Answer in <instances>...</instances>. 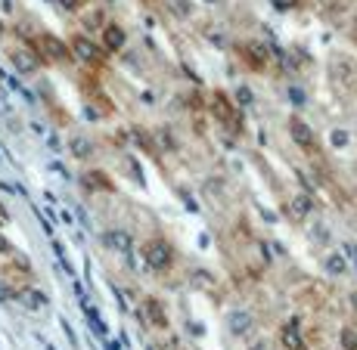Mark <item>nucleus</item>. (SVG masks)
Returning a JSON list of instances; mask_svg holds the SVG:
<instances>
[{
    "instance_id": "nucleus-31",
    "label": "nucleus",
    "mask_w": 357,
    "mask_h": 350,
    "mask_svg": "<svg viewBox=\"0 0 357 350\" xmlns=\"http://www.w3.org/2000/svg\"><path fill=\"white\" fill-rule=\"evenodd\" d=\"M0 38H3V25H0Z\"/></svg>"
},
{
    "instance_id": "nucleus-30",
    "label": "nucleus",
    "mask_w": 357,
    "mask_h": 350,
    "mask_svg": "<svg viewBox=\"0 0 357 350\" xmlns=\"http://www.w3.org/2000/svg\"><path fill=\"white\" fill-rule=\"evenodd\" d=\"M102 3H115V0H102Z\"/></svg>"
},
{
    "instance_id": "nucleus-27",
    "label": "nucleus",
    "mask_w": 357,
    "mask_h": 350,
    "mask_svg": "<svg viewBox=\"0 0 357 350\" xmlns=\"http://www.w3.org/2000/svg\"><path fill=\"white\" fill-rule=\"evenodd\" d=\"M345 257H351L357 264V245H345Z\"/></svg>"
},
{
    "instance_id": "nucleus-11",
    "label": "nucleus",
    "mask_w": 357,
    "mask_h": 350,
    "mask_svg": "<svg viewBox=\"0 0 357 350\" xmlns=\"http://www.w3.org/2000/svg\"><path fill=\"white\" fill-rule=\"evenodd\" d=\"M102 242H106V248L121 251V255H128V251L134 248V242H130V236H128L125 230H109V232H102Z\"/></svg>"
},
{
    "instance_id": "nucleus-10",
    "label": "nucleus",
    "mask_w": 357,
    "mask_h": 350,
    "mask_svg": "<svg viewBox=\"0 0 357 350\" xmlns=\"http://www.w3.org/2000/svg\"><path fill=\"white\" fill-rule=\"evenodd\" d=\"M16 301L22 307H29V310H44V307H47V294L40 292V288H19Z\"/></svg>"
},
{
    "instance_id": "nucleus-29",
    "label": "nucleus",
    "mask_w": 357,
    "mask_h": 350,
    "mask_svg": "<svg viewBox=\"0 0 357 350\" xmlns=\"http://www.w3.org/2000/svg\"><path fill=\"white\" fill-rule=\"evenodd\" d=\"M249 350H264V344H252Z\"/></svg>"
},
{
    "instance_id": "nucleus-18",
    "label": "nucleus",
    "mask_w": 357,
    "mask_h": 350,
    "mask_svg": "<svg viewBox=\"0 0 357 350\" xmlns=\"http://www.w3.org/2000/svg\"><path fill=\"white\" fill-rule=\"evenodd\" d=\"M84 186L87 189H112V183L102 177V170H91V174L84 177Z\"/></svg>"
},
{
    "instance_id": "nucleus-32",
    "label": "nucleus",
    "mask_w": 357,
    "mask_h": 350,
    "mask_svg": "<svg viewBox=\"0 0 357 350\" xmlns=\"http://www.w3.org/2000/svg\"><path fill=\"white\" fill-rule=\"evenodd\" d=\"M354 307H357V294H354Z\"/></svg>"
},
{
    "instance_id": "nucleus-3",
    "label": "nucleus",
    "mask_w": 357,
    "mask_h": 350,
    "mask_svg": "<svg viewBox=\"0 0 357 350\" xmlns=\"http://www.w3.org/2000/svg\"><path fill=\"white\" fill-rule=\"evenodd\" d=\"M143 255H146V264L153 267V270L165 273L171 267V260H174V255H171V245L168 242H149L146 248H143Z\"/></svg>"
},
{
    "instance_id": "nucleus-14",
    "label": "nucleus",
    "mask_w": 357,
    "mask_h": 350,
    "mask_svg": "<svg viewBox=\"0 0 357 350\" xmlns=\"http://www.w3.org/2000/svg\"><path fill=\"white\" fill-rule=\"evenodd\" d=\"M280 338H283V344L289 350H305V341H301V335H298V319L286 322L283 332H280Z\"/></svg>"
},
{
    "instance_id": "nucleus-2",
    "label": "nucleus",
    "mask_w": 357,
    "mask_h": 350,
    "mask_svg": "<svg viewBox=\"0 0 357 350\" xmlns=\"http://www.w3.org/2000/svg\"><path fill=\"white\" fill-rule=\"evenodd\" d=\"M38 50H40V59H50V63H68L72 59V50L59 38H53V34H40Z\"/></svg>"
},
{
    "instance_id": "nucleus-15",
    "label": "nucleus",
    "mask_w": 357,
    "mask_h": 350,
    "mask_svg": "<svg viewBox=\"0 0 357 350\" xmlns=\"http://www.w3.org/2000/svg\"><path fill=\"white\" fill-rule=\"evenodd\" d=\"M252 328H255V322H252L249 313H243V310L230 313V332L233 335H249Z\"/></svg>"
},
{
    "instance_id": "nucleus-6",
    "label": "nucleus",
    "mask_w": 357,
    "mask_h": 350,
    "mask_svg": "<svg viewBox=\"0 0 357 350\" xmlns=\"http://www.w3.org/2000/svg\"><path fill=\"white\" fill-rule=\"evenodd\" d=\"M289 136H292L295 143H298L301 149H305V152H314V149H317V140H314V130L307 127L301 118H289Z\"/></svg>"
},
{
    "instance_id": "nucleus-21",
    "label": "nucleus",
    "mask_w": 357,
    "mask_h": 350,
    "mask_svg": "<svg viewBox=\"0 0 357 350\" xmlns=\"http://www.w3.org/2000/svg\"><path fill=\"white\" fill-rule=\"evenodd\" d=\"M84 25H87V29H102V25H106V22H102V13H100V10H93L91 16L84 19Z\"/></svg>"
},
{
    "instance_id": "nucleus-25",
    "label": "nucleus",
    "mask_w": 357,
    "mask_h": 350,
    "mask_svg": "<svg viewBox=\"0 0 357 350\" xmlns=\"http://www.w3.org/2000/svg\"><path fill=\"white\" fill-rule=\"evenodd\" d=\"M273 6H277V10H295L298 0H273Z\"/></svg>"
},
{
    "instance_id": "nucleus-5",
    "label": "nucleus",
    "mask_w": 357,
    "mask_h": 350,
    "mask_svg": "<svg viewBox=\"0 0 357 350\" xmlns=\"http://www.w3.org/2000/svg\"><path fill=\"white\" fill-rule=\"evenodd\" d=\"M10 63L16 65L19 74H34L40 65V59L34 56V50H29V47H13L10 50Z\"/></svg>"
},
{
    "instance_id": "nucleus-26",
    "label": "nucleus",
    "mask_w": 357,
    "mask_h": 350,
    "mask_svg": "<svg viewBox=\"0 0 357 350\" xmlns=\"http://www.w3.org/2000/svg\"><path fill=\"white\" fill-rule=\"evenodd\" d=\"M59 3H63L66 10H81V6H84V0H59Z\"/></svg>"
},
{
    "instance_id": "nucleus-33",
    "label": "nucleus",
    "mask_w": 357,
    "mask_h": 350,
    "mask_svg": "<svg viewBox=\"0 0 357 350\" xmlns=\"http://www.w3.org/2000/svg\"><path fill=\"white\" fill-rule=\"evenodd\" d=\"M149 350H155V347H149Z\"/></svg>"
},
{
    "instance_id": "nucleus-24",
    "label": "nucleus",
    "mask_w": 357,
    "mask_h": 350,
    "mask_svg": "<svg viewBox=\"0 0 357 350\" xmlns=\"http://www.w3.org/2000/svg\"><path fill=\"white\" fill-rule=\"evenodd\" d=\"M193 285H199V288H208L211 285V279L205 276V270H196L193 273Z\"/></svg>"
},
{
    "instance_id": "nucleus-13",
    "label": "nucleus",
    "mask_w": 357,
    "mask_h": 350,
    "mask_svg": "<svg viewBox=\"0 0 357 350\" xmlns=\"http://www.w3.org/2000/svg\"><path fill=\"white\" fill-rule=\"evenodd\" d=\"M314 208V198L311 196H292L289 198V217L292 221H305Z\"/></svg>"
},
{
    "instance_id": "nucleus-8",
    "label": "nucleus",
    "mask_w": 357,
    "mask_h": 350,
    "mask_svg": "<svg viewBox=\"0 0 357 350\" xmlns=\"http://www.w3.org/2000/svg\"><path fill=\"white\" fill-rule=\"evenodd\" d=\"M239 53H243V59H245V63H249L252 68H264V65H267V59H271V47L258 44V40H252V44H245Z\"/></svg>"
},
{
    "instance_id": "nucleus-20",
    "label": "nucleus",
    "mask_w": 357,
    "mask_h": 350,
    "mask_svg": "<svg viewBox=\"0 0 357 350\" xmlns=\"http://www.w3.org/2000/svg\"><path fill=\"white\" fill-rule=\"evenodd\" d=\"M289 102H292V106H305V102H307V93L301 90V87H289Z\"/></svg>"
},
{
    "instance_id": "nucleus-28",
    "label": "nucleus",
    "mask_w": 357,
    "mask_h": 350,
    "mask_svg": "<svg viewBox=\"0 0 357 350\" xmlns=\"http://www.w3.org/2000/svg\"><path fill=\"white\" fill-rule=\"evenodd\" d=\"M205 3H211V6H218V3H224V0H205Z\"/></svg>"
},
{
    "instance_id": "nucleus-1",
    "label": "nucleus",
    "mask_w": 357,
    "mask_h": 350,
    "mask_svg": "<svg viewBox=\"0 0 357 350\" xmlns=\"http://www.w3.org/2000/svg\"><path fill=\"white\" fill-rule=\"evenodd\" d=\"M211 115H215L218 121H221V125H227V127H233V130H239V125H243V121H239V115H236V102L230 100V96H224V93H215L211 96Z\"/></svg>"
},
{
    "instance_id": "nucleus-19",
    "label": "nucleus",
    "mask_w": 357,
    "mask_h": 350,
    "mask_svg": "<svg viewBox=\"0 0 357 350\" xmlns=\"http://www.w3.org/2000/svg\"><path fill=\"white\" fill-rule=\"evenodd\" d=\"M342 347H345V350H357V332H354V328H342Z\"/></svg>"
},
{
    "instance_id": "nucleus-7",
    "label": "nucleus",
    "mask_w": 357,
    "mask_h": 350,
    "mask_svg": "<svg viewBox=\"0 0 357 350\" xmlns=\"http://www.w3.org/2000/svg\"><path fill=\"white\" fill-rule=\"evenodd\" d=\"M143 317H146V322L149 326H155V328L168 326V313H165L159 298H143Z\"/></svg>"
},
{
    "instance_id": "nucleus-17",
    "label": "nucleus",
    "mask_w": 357,
    "mask_h": 350,
    "mask_svg": "<svg viewBox=\"0 0 357 350\" xmlns=\"http://www.w3.org/2000/svg\"><path fill=\"white\" fill-rule=\"evenodd\" d=\"M324 267H326L329 276H345V273H348V257L335 251V255H329V257H326V264H324Z\"/></svg>"
},
{
    "instance_id": "nucleus-12",
    "label": "nucleus",
    "mask_w": 357,
    "mask_h": 350,
    "mask_svg": "<svg viewBox=\"0 0 357 350\" xmlns=\"http://www.w3.org/2000/svg\"><path fill=\"white\" fill-rule=\"evenodd\" d=\"M68 50H75V56L84 59V63H97V59H100L97 44H93V40H87V38H75Z\"/></svg>"
},
{
    "instance_id": "nucleus-22",
    "label": "nucleus",
    "mask_w": 357,
    "mask_h": 350,
    "mask_svg": "<svg viewBox=\"0 0 357 350\" xmlns=\"http://www.w3.org/2000/svg\"><path fill=\"white\" fill-rule=\"evenodd\" d=\"M329 140H333V146H335V149L348 146V134H345V130H333V136H329Z\"/></svg>"
},
{
    "instance_id": "nucleus-9",
    "label": "nucleus",
    "mask_w": 357,
    "mask_h": 350,
    "mask_svg": "<svg viewBox=\"0 0 357 350\" xmlns=\"http://www.w3.org/2000/svg\"><path fill=\"white\" fill-rule=\"evenodd\" d=\"M125 40H128V34H125V29L121 25H115V22H106L102 25V47L106 50H121L125 47Z\"/></svg>"
},
{
    "instance_id": "nucleus-23",
    "label": "nucleus",
    "mask_w": 357,
    "mask_h": 350,
    "mask_svg": "<svg viewBox=\"0 0 357 350\" xmlns=\"http://www.w3.org/2000/svg\"><path fill=\"white\" fill-rule=\"evenodd\" d=\"M236 100H239V106H252V100H255V96H252L249 87H239V90H236Z\"/></svg>"
},
{
    "instance_id": "nucleus-16",
    "label": "nucleus",
    "mask_w": 357,
    "mask_h": 350,
    "mask_svg": "<svg viewBox=\"0 0 357 350\" xmlns=\"http://www.w3.org/2000/svg\"><path fill=\"white\" fill-rule=\"evenodd\" d=\"M68 149H72L75 159H91V155H93V143L87 140V136H72Z\"/></svg>"
},
{
    "instance_id": "nucleus-4",
    "label": "nucleus",
    "mask_w": 357,
    "mask_h": 350,
    "mask_svg": "<svg viewBox=\"0 0 357 350\" xmlns=\"http://www.w3.org/2000/svg\"><path fill=\"white\" fill-rule=\"evenodd\" d=\"M333 72H335V81H339L345 90L357 93V63L354 59H348V56L333 59Z\"/></svg>"
}]
</instances>
